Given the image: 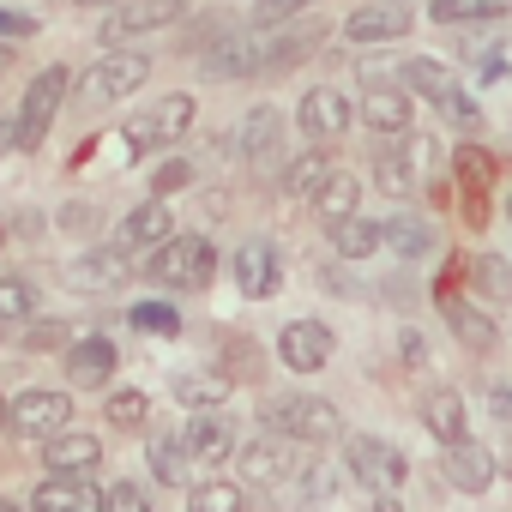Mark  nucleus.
<instances>
[{"label": "nucleus", "instance_id": "f257e3e1", "mask_svg": "<svg viewBox=\"0 0 512 512\" xmlns=\"http://www.w3.org/2000/svg\"><path fill=\"white\" fill-rule=\"evenodd\" d=\"M260 428L278 434V440H296V446H332L344 440V416L332 398H314V392H278L260 404Z\"/></svg>", "mask_w": 512, "mask_h": 512}, {"label": "nucleus", "instance_id": "f03ea898", "mask_svg": "<svg viewBox=\"0 0 512 512\" xmlns=\"http://www.w3.org/2000/svg\"><path fill=\"white\" fill-rule=\"evenodd\" d=\"M211 272H217V247L205 235H187V229H175L169 241H157L151 260H145V278L157 290H205Z\"/></svg>", "mask_w": 512, "mask_h": 512}, {"label": "nucleus", "instance_id": "7ed1b4c3", "mask_svg": "<svg viewBox=\"0 0 512 512\" xmlns=\"http://www.w3.org/2000/svg\"><path fill=\"white\" fill-rule=\"evenodd\" d=\"M145 79H151V55H145V49H109V55H97V61L85 67L79 103H85V109H109V103L133 97Z\"/></svg>", "mask_w": 512, "mask_h": 512}, {"label": "nucleus", "instance_id": "20e7f679", "mask_svg": "<svg viewBox=\"0 0 512 512\" xmlns=\"http://www.w3.org/2000/svg\"><path fill=\"white\" fill-rule=\"evenodd\" d=\"M187 127H193V97H187V91H169L163 103H151L145 115L127 121V133H121V157L139 163V157H151V151H169Z\"/></svg>", "mask_w": 512, "mask_h": 512}, {"label": "nucleus", "instance_id": "39448f33", "mask_svg": "<svg viewBox=\"0 0 512 512\" xmlns=\"http://www.w3.org/2000/svg\"><path fill=\"white\" fill-rule=\"evenodd\" d=\"M67 91H73V73H67V67H43V73L25 85V103H19V115H13V127H19V151H37V145L49 139V127H55Z\"/></svg>", "mask_w": 512, "mask_h": 512}, {"label": "nucleus", "instance_id": "423d86ee", "mask_svg": "<svg viewBox=\"0 0 512 512\" xmlns=\"http://www.w3.org/2000/svg\"><path fill=\"white\" fill-rule=\"evenodd\" d=\"M404 85H410L416 97H428V103H434L446 121H458V127H476V121H482V109H476V97L458 85V73L440 67V61H428V55L404 61Z\"/></svg>", "mask_w": 512, "mask_h": 512}, {"label": "nucleus", "instance_id": "0eeeda50", "mask_svg": "<svg viewBox=\"0 0 512 512\" xmlns=\"http://www.w3.org/2000/svg\"><path fill=\"white\" fill-rule=\"evenodd\" d=\"M344 464H350V476H356L362 488H374V494H398V488L410 482V458H404L398 446H386L380 434H344Z\"/></svg>", "mask_w": 512, "mask_h": 512}, {"label": "nucleus", "instance_id": "6e6552de", "mask_svg": "<svg viewBox=\"0 0 512 512\" xmlns=\"http://www.w3.org/2000/svg\"><path fill=\"white\" fill-rule=\"evenodd\" d=\"M205 79H260L266 73V31H217L199 55Z\"/></svg>", "mask_w": 512, "mask_h": 512}, {"label": "nucleus", "instance_id": "1a4fd4ad", "mask_svg": "<svg viewBox=\"0 0 512 512\" xmlns=\"http://www.w3.org/2000/svg\"><path fill=\"white\" fill-rule=\"evenodd\" d=\"M350 121H356V103H350L338 85H308V91L296 97V127L308 133V145H332V139H344Z\"/></svg>", "mask_w": 512, "mask_h": 512}, {"label": "nucleus", "instance_id": "9d476101", "mask_svg": "<svg viewBox=\"0 0 512 512\" xmlns=\"http://www.w3.org/2000/svg\"><path fill=\"white\" fill-rule=\"evenodd\" d=\"M229 151H235L247 169H272V163L284 157V115H278L272 103H253V109L235 121Z\"/></svg>", "mask_w": 512, "mask_h": 512}, {"label": "nucleus", "instance_id": "9b49d317", "mask_svg": "<svg viewBox=\"0 0 512 512\" xmlns=\"http://www.w3.org/2000/svg\"><path fill=\"white\" fill-rule=\"evenodd\" d=\"M410 25H416V7H410V0H362V7L344 19V37H350L356 49H386V43L410 37Z\"/></svg>", "mask_w": 512, "mask_h": 512}, {"label": "nucleus", "instance_id": "f8f14e48", "mask_svg": "<svg viewBox=\"0 0 512 512\" xmlns=\"http://www.w3.org/2000/svg\"><path fill=\"white\" fill-rule=\"evenodd\" d=\"M73 422V398L55 392V386H25L13 404H7V428L13 434H31V440H49Z\"/></svg>", "mask_w": 512, "mask_h": 512}, {"label": "nucleus", "instance_id": "ddd939ff", "mask_svg": "<svg viewBox=\"0 0 512 512\" xmlns=\"http://www.w3.org/2000/svg\"><path fill=\"white\" fill-rule=\"evenodd\" d=\"M187 19V0H121L103 19V43H133V37H151V31H169Z\"/></svg>", "mask_w": 512, "mask_h": 512}, {"label": "nucleus", "instance_id": "4468645a", "mask_svg": "<svg viewBox=\"0 0 512 512\" xmlns=\"http://www.w3.org/2000/svg\"><path fill=\"white\" fill-rule=\"evenodd\" d=\"M235 290L247 302H266L284 290V260H278V241L272 235H247L235 247Z\"/></svg>", "mask_w": 512, "mask_h": 512}, {"label": "nucleus", "instance_id": "2eb2a0df", "mask_svg": "<svg viewBox=\"0 0 512 512\" xmlns=\"http://www.w3.org/2000/svg\"><path fill=\"white\" fill-rule=\"evenodd\" d=\"M332 350H338V338H332L326 320H290V326L278 332V362H284L290 374H320V368L332 362Z\"/></svg>", "mask_w": 512, "mask_h": 512}, {"label": "nucleus", "instance_id": "dca6fc26", "mask_svg": "<svg viewBox=\"0 0 512 512\" xmlns=\"http://www.w3.org/2000/svg\"><path fill=\"white\" fill-rule=\"evenodd\" d=\"M235 470H241V482H284V476H296L302 464H296V440H278V434H253V440H241L235 446Z\"/></svg>", "mask_w": 512, "mask_h": 512}, {"label": "nucleus", "instance_id": "f3484780", "mask_svg": "<svg viewBox=\"0 0 512 512\" xmlns=\"http://www.w3.org/2000/svg\"><path fill=\"white\" fill-rule=\"evenodd\" d=\"M181 440H187V458L193 464H205V470H217L223 458H235V416L217 404V410H193V422L181 428Z\"/></svg>", "mask_w": 512, "mask_h": 512}, {"label": "nucleus", "instance_id": "a211bd4d", "mask_svg": "<svg viewBox=\"0 0 512 512\" xmlns=\"http://www.w3.org/2000/svg\"><path fill=\"white\" fill-rule=\"evenodd\" d=\"M127 272H133V247L127 241H109V247H91V253H79V260H73V290L79 296H109V290L127 284Z\"/></svg>", "mask_w": 512, "mask_h": 512}, {"label": "nucleus", "instance_id": "6ab92c4d", "mask_svg": "<svg viewBox=\"0 0 512 512\" xmlns=\"http://www.w3.org/2000/svg\"><path fill=\"white\" fill-rule=\"evenodd\" d=\"M440 470H446V482H452L458 494H488V488H494V476H500V464H494V452H488V446H476L470 434L446 446V458H440Z\"/></svg>", "mask_w": 512, "mask_h": 512}, {"label": "nucleus", "instance_id": "aec40b11", "mask_svg": "<svg viewBox=\"0 0 512 512\" xmlns=\"http://www.w3.org/2000/svg\"><path fill=\"white\" fill-rule=\"evenodd\" d=\"M434 302H440V320H446V332H452L464 350H476V356H482V350H494V338H500V332H494V320H488L476 302L452 296V284H440V290H434Z\"/></svg>", "mask_w": 512, "mask_h": 512}, {"label": "nucleus", "instance_id": "412c9836", "mask_svg": "<svg viewBox=\"0 0 512 512\" xmlns=\"http://www.w3.org/2000/svg\"><path fill=\"white\" fill-rule=\"evenodd\" d=\"M43 464H49L55 476H91V470L103 464V440L67 422L61 434H49V440H43Z\"/></svg>", "mask_w": 512, "mask_h": 512}, {"label": "nucleus", "instance_id": "4be33fe9", "mask_svg": "<svg viewBox=\"0 0 512 512\" xmlns=\"http://www.w3.org/2000/svg\"><path fill=\"white\" fill-rule=\"evenodd\" d=\"M410 109H416V91L398 79V85H368L362 91V121L374 127V133H410Z\"/></svg>", "mask_w": 512, "mask_h": 512}, {"label": "nucleus", "instance_id": "5701e85b", "mask_svg": "<svg viewBox=\"0 0 512 512\" xmlns=\"http://www.w3.org/2000/svg\"><path fill=\"white\" fill-rule=\"evenodd\" d=\"M386 247V223L380 217H344V223H332V253L344 266H362V260H374V253Z\"/></svg>", "mask_w": 512, "mask_h": 512}, {"label": "nucleus", "instance_id": "b1692460", "mask_svg": "<svg viewBox=\"0 0 512 512\" xmlns=\"http://www.w3.org/2000/svg\"><path fill=\"white\" fill-rule=\"evenodd\" d=\"M169 235H175V211H169L163 193L139 199V205L121 217V241H127V247H157V241H169Z\"/></svg>", "mask_w": 512, "mask_h": 512}, {"label": "nucleus", "instance_id": "393cba45", "mask_svg": "<svg viewBox=\"0 0 512 512\" xmlns=\"http://www.w3.org/2000/svg\"><path fill=\"white\" fill-rule=\"evenodd\" d=\"M320 37H326V25H320V19L290 25V31H266V73H290L296 61H308V55L320 49Z\"/></svg>", "mask_w": 512, "mask_h": 512}, {"label": "nucleus", "instance_id": "a878e982", "mask_svg": "<svg viewBox=\"0 0 512 512\" xmlns=\"http://www.w3.org/2000/svg\"><path fill=\"white\" fill-rule=\"evenodd\" d=\"M422 428H428L440 446L464 440V428H470V410H464V398H458L452 386H434V392H422Z\"/></svg>", "mask_w": 512, "mask_h": 512}, {"label": "nucleus", "instance_id": "bb28decb", "mask_svg": "<svg viewBox=\"0 0 512 512\" xmlns=\"http://www.w3.org/2000/svg\"><path fill=\"white\" fill-rule=\"evenodd\" d=\"M31 512H103V500H91L85 476H55L31 488Z\"/></svg>", "mask_w": 512, "mask_h": 512}, {"label": "nucleus", "instance_id": "cd10ccee", "mask_svg": "<svg viewBox=\"0 0 512 512\" xmlns=\"http://www.w3.org/2000/svg\"><path fill=\"white\" fill-rule=\"evenodd\" d=\"M67 374H73V386H109V374H115V344H109V338H73V344H67Z\"/></svg>", "mask_w": 512, "mask_h": 512}, {"label": "nucleus", "instance_id": "c85d7f7f", "mask_svg": "<svg viewBox=\"0 0 512 512\" xmlns=\"http://www.w3.org/2000/svg\"><path fill=\"white\" fill-rule=\"evenodd\" d=\"M386 247L398 253L404 266H416V260H428V253H434V223L416 217V211H398V217H386Z\"/></svg>", "mask_w": 512, "mask_h": 512}, {"label": "nucleus", "instance_id": "c756f323", "mask_svg": "<svg viewBox=\"0 0 512 512\" xmlns=\"http://www.w3.org/2000/svg\"><path fill=\"white\" fill-rule=\"evenodd\" d=\"M374 187H380L386 199H410V193H416V157H410V145L374 151Z\"/></svg>", "mask_w": 512, "mask_h": 512}, {"label": "nucleus", "instance_id": "7c9ffc66", "mask_svg": "<svg viewBox=\"0 0 512 512\" xmlns=\"http://www.w3.org/2000/svg\"><path fill=\"white\" fill-rule=\"evenodd\" d=\"M326 181H332V157H326V145H308L302 157L284 163V193H290V199H314Z\"/></svg>", "mask_w": 512, "mask_h": 512}, {"label": "nucleus", "instance_id": "2f4dec72", "mask_svg": "<svg viewBox=\"0 0 512 512\" xmlns=\"http://www.w3.org/2000/svg\"><path fill=\"white\" fill-rule=\"evenodd\" d=\"M356 211H362V181L344 175V169H332V181L314 193V217L332 229V223H344V217H356Z\"/></svg>", "mask_w": 512, "mask_h": 512}, {"label": "nucleus", "instance_id": "473e14b6", "mask_svg": "<svg viewBox=\"0 0 512 512\" xmlns=\"http://www.w3.org/2000/svg\"><path fill=\"white\" fill-rule=\"evenodd\" d=\"M145 464H151L157 482L175 488V482H187V464L193 458H187V440L181 434H145Z\"/></svg>", "mask_w": 512, "mask_h": 512}, {"label": "nucleus", "instance_id": "72a5a7b5", "mask_svg": "<svg viewBox=\"0 0 512 512\" xmlns=\"http://www.w3.org/2000/svg\"><path fill=\"white\" fill-rule=\"evenodd\" d=\"M512 0H428V19L434 25H488V19H506Z\"/></svg>", "mask_w": 512, "mask_h": 512}, {"label": "nucleus", "instance_id": "f704fd0d", "mask_svg": "<svg viewBox=\"0 0 512 512\" xmlns=\"http://www.w3.org/2000/svg\"><path fill=\"white\" fill-rule=\"evenodd\" d=\"M470 284L482 302H512V260L506 253H476L470 260Z\"/></svg>", "mask_w": 512, "mask_h": 512}, {"label": "nucleus", "instance_id": "c9c22d12", "mask_svg": "<svg viewBox=\"0 0 512 512\" xmlns=\"http://www.w3.org/2000/svg\"><path fill=\"white\" fill-rule=\"evenodd\" d=\"M37 314V284L25 272H7L0 278V326H25Z\"/></svg>", "mask_w": 512, "mask_h": 512}, {"label": "nucleus", "instance_id": "e433bc0d", "mask_svg": "<svg viewBox=\"0 0 512 512\" xmlns=\"http://www.w3.org/2000/svg\"><path fill=\"white\" fill-rule=\"evenodd\" d=\"M247 506V494H241V482H193L187 488V512H241Z\"/></svg>", "mask_w": 512, "mask_h": 512}, {"label": "nucleus", "instance_id": "4c0bfd02", "mask_svg": "<svg viewBox=\"0 0 512 512\" xmlns=\"http://www.w3.org/2000/svg\"><path fill=\"white\" fill-rule=\"evenodd\" d=\"M169 392H175V398H181L187 410H217V404L229 398V386H223V374H217V380H211V374H181V380H175Z\"/></svg>", "mask_w": 512, "mask_h": 512}, {"label": "nucleus", "instance_id": "58836bf2", "mask_svg": "<svg viewBox=\"0 0 512 512\" xmlns=\"http://www.w3.org/2000/svg\"><path fill=\"white\" fill-rule=\"evenodd\" d=\"M103 416H109L115 428H145V416H151V404H145V392H133V386H121V392H109V404H103Z\"/></svg>", "mask_w": 512, "mask_h": 512}, {"label": "nucleus", "instance_id": "ea45409f", "mask_svg": "<svg viewBox=\"0 0 512 512\" xmlns=\"http://www.w3.org/2000/svg\"><path fill=\"white\" fill-rule=\"evenodd\" d=\"M19 344H25L31 356H43V350H67V344H73V332H67L61 320H25Z\"/></svg>", "mask_w": 512, "mask_h": 512}, {"label": "nucleus", "instance_id": "a19ab883", "mask_svg": "<svg viewBox=\"0 0 512 512\" xmlns=\"http://www.w3.org/2000/svg\"><path fill=\"white\" fill-rule=\"evenodd\" d=\"M133 326H139V332H157V338H175V332H181V314H175L169 302H139V308H133Z\"/></svg>", "mask_w": 512, "mask_h": 512}, {"label": "nucleus", "instance_id": "79ce46f5", "mask_svg": "<svg viewBox=\"0 0 512 512\" xmlns=\"http://www.w3.org/2000/svg\"><path fill=\"white\" fill-rule=\"evenodd\" d=\"M97 500H103V512H151L145 488H139V482H127V476H121V482H103V494H97Z\"/></svg>", "mask_w": 512, "mask_h": 512}, {"label": "nucleus", "instance_id": "37998d69", "mask_svg": "<svg viewBox=\"0 0 512 512\" xmlns=\"http://www.w3.org/2000/svg\"><path fill=\"white\" fill-rule=\"evenodd\" d=\"M458 175H464L476 193H488V187H494V163H488L476 145H458Z\"/></svg>", "mask_w": 512, "mask_h": 512}, {"label": "nucleus", "instance_id": "c03bdc74", "mask_svg": "<svg viewBox=\"0 0 512 512\" xmlns=\"http://www.w3.org/2000/svg\"><path fill=\"white\" fill-rule=\"evenodd\" d=\"M187 181H193V163H187V157H169V163H157V175H151V193H163V199H169V193H181Z\"/></svg>", "mask_w": 512, "mask_h": 512}, {"label": "nucleus", "instance_id": "a18cd8bd", "mask_svg": "<svg viewBox=\"0 0 512 512\" xmlns=\"http://www.w3.org/2000/svg\"><path fill=\"white\" fill-rule=\"evenodd\" d=\"M488 416L512 434V386H506V380H500V386H488Z\"/></svg>", "mask_w": 512, "mask_h": 512}, {"label": "nucleus", "instance_id": "49530a36", "mask_svg": "<svg viewBox=\"0 0 512 512\" xmlns=\"http://www.w3.org/2000/svg\"><path fill=\"white\" fill-rule=\"evenodd\" d=\"M31 31H37L31 13H7V7H0V43H19V37H31Z\"/></svg>", "mask_w": 512, "mask_h": 512}, {"label": "nucleus", "instance_id": "de8ad7c7", "mask_svg": "<svg viewBox=\"0 0 512 512\" xmlns=\"http://www.w3.org/2000/svg\"><path fill=\"white\" fill-rule=\"evenodd\" d=\"M398 356H404V362H422V356H428V344H422V332H416V326H404V332H398Z\"/></svg>", "mask_w": 512, "mask_h": 512}, {"label": "nucleus", "instance_id": "09e8293b", "mask_svg": "<svg viewBox=\"0 0 512 512\" xmlns=\"http://www.w3.org/2000/svg\"><path fill=\"white\" fill-rule=\"evenodd\" d=\"M326 284H332V296H362V290H356V278L344 272V260H338V266H326Z\"/></svg>", "mask_w": 512, "mask_h": 512}, {"label": "nucleus", "instance_id": "8fccbe9b", "mask_svg": "<svg viewBox=\"0 0 512 512\" xmlns=\"http://www.w3.org/2000/svg\"><path fill=\"white\" fill-rule=\"evenodd\" d=\"M7 151H19V127H13V121H0V157H7Z\"/></svg>", "mask_w": 512, "mask_h": 512}, {"label": "nucleus", "instance_id": "3c124183", "mask_svg": "<svg viewBox=\"0 0 512 512\" xmlns=\"http://www.w3.org/2000/svg\"><path fill=\"white\" fill-rule=\"evenodd\" d=\"M79 7H103L109 13V7H121V0H79Z\"/></svg>", "mask_w": 512, "mask_h": 512}, {"label": "nucleus", "instance_id": "603ef678", "mask_svg": "<svg viewBox=\"0 0 512 512\" xmlns=\"http://www.w3.org/2000/svg\"><path fill=\"white\" fill-rule=\"evenodd\" d=\"M0 512H25V506H19V500H0Z\"/></svg>", "mask_w": 512, "mask_h": 512}, {"label": "nucleus", "instance_id": "864d4df0", "mask_svg": "<svg viewBox=\"0 0 512 512\" xmlns=\"http://www.w3.org/2000/svg\"><path fill=\"white\" fill-rule=\"evenodd\" d=\"M0 422H7V398H0Z\"/></svg>", "mask_w": 512, "mask_h": 512}, {"label": "nucleus", "instance_id": "5fc2aeb1", "mask_svg": "<svg viewBox=\"0 0 512 512\" xmlns=\"http://www.w3.org/2000/svg\"><path fill=\"white\" fill-rule=\"evenodd\" d=\"M7 61H13V55H7V49H0V67H7Z\"/></svg>", "mask_w": 512, "mask_h": 512}, {"label": "nucleus", "instance_id": "6e6d98bb", "mask_svg": "<svg viewBox=\"0 0 512 512\" xmlns=\"http://www.w3.org/2000/svg\"><path fill=\"white\" fill-rule=\"evenodd\" d=\"M296 7H302V13H308V7H314V0H296Z\"/></svg>", "mask_w": 512, "mask_h": 512}, {"label": "nucleus", "instance_id": "4d7b16f0", "mask_svg": "<svg viewBox=\"0 0 512 512\" xmlns=\"http://www.w3.org/2000/svg\"><path fill=\"white\" fill-rule=\"evenodd\" d=\"M506 217H512V193H506Z\"/></svg>", "mask_w": 512, "mask_h": 512}, {"label": "nucleus", "instance_id": "13d9d810", "mask_svg": "<svg viewBox=\"0 0 512 512\" xmlns=\"http://www.w3.org/2000/svg\"><path fill=\"white\" fill-rule=\"evenodd\" d=\"M0 247H7V229H0Z\"/></svg>", "mask_w": 512, "mask_h": 512}, {"label": "nucleus", "instance_id": "bf43d9fd", "mask_svg": "<svg viewBox=\"0 0 512 512\" xmlns=\"http://www.w3.org/2000/svg\"><path fill=\"white\" fill-rule=\"evenodd\" d=\"M380 512H392V506H380Z\"/></svg>", "mask_w": 512, "mask_h": 512}]
</instances>
